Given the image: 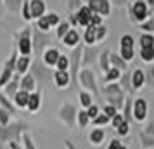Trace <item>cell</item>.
I'll return each mask as SVG.
<instances>
[{
    "mask_svg": "<svg viewBox=\"0 0 154 149\" xmlns=\"http://www.w3.org/2000/svg\"><path fill=\"white\" fill-rule=\"evenodd\" d=\"M24 132H28V125L23 121H16L7 127H0V142L9 144L11 141H21V135Z\"/></svg>",
    "mask_w": 154,
    "mask_h": 149,
    "instance_id": "obj_1",
    "label": "cell"
},
{
    "mask_svg": "<svg viewBox=\"0 0 154 149\" xmlns=\"http://www.w3.org/2000/svg\"><path fill=\"white\" fill-rule=\"evenodd\" d=\"M78 83L83 87L87 92L99 95V87H97V80H95V73L92 70H82L80 71V73H78Z\"/></svg>",
    "mask_w": 154,
    "mask_h": 149,
    "instance_id": "obj_2",
    "label": "cell"
},
{
    "mask_svg": "<svg viewBox=\"0 0 154 149\" xmlns=\"http://www.w3.org/2000/svg\"><path fill=\"white\" fill-rule=\"evenodd\" d=\"M76 114H78V109L71 102H64L63 106L59 107V111H57V118L63 121L66 127L73 128L76 125Z\"/></svg>",
    "mask_w": 154,
    "mask_h": 149,
    "instance_id": "obj_3",
    "label": "cell"
},
{
    "mask_svg": "<svg viewBox=\"0 0 154 149\" xmlns=\"http://www.w3.org/2000/svg\"><path fill=\"white\" fill-rule=\"evenodd\" d=\"M16 63H17V57H16V52H12V56L5 61L4 70L0 73V88H4V87L12 80V71L16 70Z\"/></svg>",
    "mask_w": 154,
    "mask_h": 149,
    "instance_id": "obj_4",
    "label": "cell"
},
{
    "mask_svg": "<svg viewBox=\"0 0 154 149\" xmlns=\"http://www.w3.org/2000/svg\"><path fill=\"white\" fill-rule=\"evenodd\" d=\"M147 120V101L142 97L133 99V121L144 123Z\"/></svg>",
    "mask_w": 154,
    "mask_h": 149,
    "instance_id": "obj_5",
    "label": "cell"
},
{
    "mask_svg": "<svg viewBox=\"0 0 154 149\" xmlns=\"http://www.w3.org/2000/svg\"><path fill=\"white\" fill-rule=\"evenodd\" d=\"M119 49H121V57L125 59L126 63L132 61L135 56V50H133V36L132 35H123L119 40Z\"/></svg>",
    "mask_w": 154,
    "mask_h": 149,
    "instance_id": "obj_6",
    "label": "cell"
},
{
    "mask_svg": "<svg viewBox=\"0 0 154 149\" xmlns=\"http://www.w3.org/2000/svg\"><path fill=\"white\" fill-rule=\"evenodd\" d=\"M31 42H33V52H35L36 56H40L43 52H45V47L50 43V38L47 35H43V31H35L33 33V38H31Z\"/></svg>",
    "mask_w": 154,
    "mask_h": 149,
    "instance_id": "obj_7",
    "label": "cell"
},
{
    "mask_svg": "<svg viewBox=\"0 0 154 149\" xmlns=\"http://www.w3.org/2000/svg\"><path fill=\"white\" fill-rule=\"evenodd\" d=\"M17 50L21 52V56H28L33 52V42L29 38V31H23L21 36H19V42H17Z\"/></svg>",
    "mask_w": 154,
    "mask_h": 149,
    "instance_id": "obj_8",
    "label": "cell"
},
{
    "mask_svg": "<svg viewBox=\"0 0 154 149\" xmlns=\"http://www.w3.org/2000/svg\"><path fill=\"white\" fill-rule=\"evenodd\" d=\"M80 61H82V47H76V49L73 50V54L69 57V64L71 68H73V80H75V83H78V73H80Z\"/></svg>",
    "mask_w": 154,
    "mask_h": 149,
    "instance_id": "obj_9",
    "label": "cell"
},
{
    "mask_svg": "<svg viewBox=\"0 0 154 149\" xmlns=\"http://www.w3.org/2000/svg\"><path fill=\"white\" fill-rule=\"evenodd\" d=\"M52 80H54V83H56L57 88H68L71 83V75L69 71H59L57 70L54 75H52Z\"/></svg>",
    "mask_w": 154,
    "mask_h": 149,
    "instance_id": "obj_10",
    "label": "cell"
},
{
    "mask_svg": "<svg viewBox=\"0 0 154 149\" xmlns=\"http://www.w3.org/2000/svg\"><path fill=\"white\" fill-rule=\"evenodd\" d=\"M36 80L35 76H33V73H26L24 76L21 78V82H19V88L21 90H26V92H36Z\"/></svg>",
    "mask_w": 154,
    "mask_h": 149,
    "instance_id": "obj_11",
    "label": "cell"
},
{
    "mask_svg": "<svg viewBox=\"0 0 154 149\" xmlns=\"http://www.w3.org/2000/svg\"><path fill=\"white\" fill-rule=\"evenodd\" d=\"M106 139V130L100 127H94L88 134V141H90L92 146H100Z\"/></svg>",
    "mask_w": 154,
    "mask_h": 149,
    "instance_id": "obj_12",
    "label": "cell"
},
{
    "mask_svg": "<svg viewBox=\"0 0 154 149\" xmlns=\"http://www.w3.org/2000/svg\"><path fill=\"white\" fill-rule=\"evenodd\" d=\"M43 63L45 66H56L57 64V59L61 57V52L56 49V47H49V49L43 52Z\"/></svg>",
    "mask_w": 154,
    "mask_h": 149,
    "instance_id": "obj_13",
    "label": "cell"
},
{
    "mask_svg": "<svg viewBox=\"0 0 154 149\" xmlns=\"http://www.w3.org/2000/svg\"><path fill=\"white\" fill-rule=\"evenodd\" d=\"M40 107H42V94L40 92H31L29 94V101H28L26 109H28L31 114H35Z\"/></svg>",
    "mask_w": 154,
    "mask_h": 149,
    "instance_id": "obj_14",
    "label": "cell"
},
{
    "mask_svg": "<svg viewBox=\"0 0 154 149\" xmlns=\"http://www.w3.org/2000/svg\"><path fill=\"white\" fill-rule=\"evenodd\" d=\"M88 7L92 9V12L95 11V12H100V14H104V16H107L111 12V7H109L107 0H90Z\"/></svg>",
    "mask_w": 154,
    "mask_h": 149,
    "instance_id": "obj_15",
    "label": "cell"
},
{
    "mask_svg": "<svg viewBox=\"0 0 154 149\" xmlns=\"http://www.w3.org/2000/svg\"><path fill=\"white\" fill-rule=\"evenodd\" d=\"M31 73H33L35 80H40L42 83H45V82H47V80L50 78L49 70H45L43 66H40V63H35L33 66H31Z\"/></svg>",
    "mask_w": 154,
    "mask_h": 149,
    "instance_id": "obj_16",
    "label": "cell"
},
{
    "mask_svg": "<svg viewBox=\"0 0 154 149\" xmlns=\"http://www.w3.org/2000/svg\"><path fill=\"white\" fill-rule=\"evenodd\" d=\"M19 82H21L19 75L12 76V80H11V82H9L7 85L4 87V94H5L7 97H14L16 94H17L19 90H21V88H19Z\"/></svg>",
    "mask_w": 154,
    "mask_h": 149,
    "instance_id": "obj_17",
    "label": "cell"
},
{
    "mask_svg": "<svg viewBox=\"0 0 154 149\" xmlns=\"http://www.w3.org/2000/svg\"><path fill=\"white\" fill-rule=\"evenodd\" d=\"M144 83H146V73H144V70H133L132 73V87L133 90H140L142 87H144Z\"/></svg>",
    "mask_w": 154,
    "mask_h": 149,
    "instance_id": "obj_18",
    "label": "cell"
},
{
    "mask_svg": "<svg viewBox=\"0 0 154 149\" xmlns=\"http://www.w3.org/2000/svg\"><path fill=\"white\" fill-rule=\"evenodd\" d=\"M28 101H29V92H26V90H19V92L12 97L14 106L19 107V109H26V106H28Z\"/></svg>",
    "mask_w": 154,
    "mask_h": 149,
    "instance_id": "obj_19",
    "label": "cell"
},
{
    "mask_svg": "<svg viewBox=\"0 0 154 149\" xmlns=\"http://www.w3.org/2000/svg\"><path fill=\"white\" fill-rule=\"evenodd\" d=\"M29 68H31V57H17V63H16V73L17 75H26V71H29Z\"/></svg>",
    "mask_w": 154,
    "mask_h": 149,
    "instance_id": "obj_20",
    "label": "cell"
},
{
    "mask_svg": "<svg viewBox=\"0 0 154 149\" xmlns=\"http://www.w3.org/2000/svg\"><path fill=\"white\" fill-rule=\"evenodd\" d=\"M92 9L90 7H82L78 11L76 14V23L78 24H82V26H88L90 24V17H92Z\"/></svg>",
    "mask_w": 154,
    "mask_h": 149,
    "instance_id": "obj_21",
    "label": "cell"
},
{
    "mask_svg": "<svg viewBox=\"0 0 154 149\" xmlns=\"http://www.w3.org/2000/svg\"><path fill=\"white\" fill-rule=\"evenodd\" d=\"M123 118H125V121H128V123H133V99L132 97H125V104H123Z\"/></svg>",
    "mask_w": 154,
    "mask_h": 149,
    "instance_id": "obj_22",
    "label": "cell"
},
{
    "mask_svg": "<svg viewBox=\"0 0 154 149\" xmlns=\"http://www.w3.org/2000/svg\"><path fill=\"white\" fill-rule=\"evenodd\" d=\"M109 64L119 71H126V68H128V63L121 56H118V54H111L109 56Z\"/></svg>",
    "mask_w": 154,
    "mask_h": 149,
    "instance_id": "obj_23",
    "label": "cell"
},
{
    "mask_svg": "<svg viewBox=\"0 0 154 149\" xmlns=\"http://www.w3.org/2000/svg\"><path fill=\"white\" fill-rule=\"evenodd\" d=\"M31 17H42L43 16V11H45V4L42 0H31Z\"/></svg>",
    "mask_w": 154,
    "mask_h": 149,
    "instance_id": "obj_24",
    "label": "cell"
},
{
    "mask_svg": "<svg viewBox=\"0 0 154 149\" xmlns=\"http://www.w3.org/2000/svg\"><path fill=\"white\" fill-rule=\"evenodd\" d=\"M90 123H92V120L88 116V113H87V109H80L76 114V125L80 128H87Z\"/></svg>",
    "mask_w": 154,
    "mask_h": 149,
    "instance_id": "obj_25",
    "label": "cell"
},
{
    "mask_svg": "<svg viewBox=\"0 0 154 149\" xmlns=\"http://www.w3.org/2000/svg\"><path fill=\"white\" fill-rule=\"evenodd\" d=\"M133 16H135L137 21H144L147 17V11H146L144 2H135V5H133Z\"/></svg>",
    "mask_w": 154,
    "mask_h": 149,
    "instance_id": "obj_26",
    "label": "cell"
},
{
    "mask_svg": "<svg viewBox=\"0 0 154 149\" xmlns=\"http://www.w3.org/2000/svg\"><path fill=\"white\" fill-rule=\"evenodd\" d=\"M0 107L2 109H5V111H9V113L14 116L16 114V106H14V102L9 99L5 94H0Z\"/></svg>",
    "mask_w": 154,
    "mask_h": 149,
    "instance_id": "obj_27",
    "label": "cell"
},
{
    "mask_svg": "<svg viewBox=\"0 0 154 149\" xmlns=\"http://www.w3.org/2000/svg\"><path fill=\"white\" fill-rule=\"evenodd\" d=\"M139 141H140L142 149H154V139L151 137V135H147L144 130L139 132Z\"/></svg>",
    "mask_w": 154,
    "mask_h": 149,
    "instance_id": "obj_28",
    "label": "cell"
},
{
    "mask_svg": "<svg viewBox=\"0 0 154 149\" xmlns=\"http://www.w3.org/2000/svg\"><path fill=\"white\" fill-rule=\"evenodd\" d=\"M63 42L66 47H75L78 42H80V35H78V31H75V29H69L68 31V35L63 38Z\"/></svg>",
    "mask_w": 154,
    "mask_h": 149,
    "instance_id": "obj_29",
    "label": "cell"
},
{
    "mask_svg": "<svg viewBox=\"0 0 154 149\" xmlns=\"http://www.w3.org/2000/svg\"><path fill=\"white\" fill-rule=\"evenodd\" d=\"M78 99H80V106H82V109H88V107L94 104L90 92H87V90H80V94H78Z\"/></svg>",
    "mask_w": 154,
    "mask_h": 149,
    "instance_id": "obj_30",
    "label": "cell"
},
{
    "mask_svg": "<svg viewBox=\"0 0 154 149\" xmlns=\"http://www.w3.org/2000/svg\"><path fill=\"white\" fill-rule=\"evenodd\" d=\"M83 40H85V43H88V45H92V43L97 42V28H95V26H87L85 35H83Z\"/></svg>",
    "mask_w": 154,
    "mask_h": 149,
    "instance_id": "obj_31",
    "label": "cell"
},
{
    "mask_svg": "<svg viewBox=\"0 0 154 149\" xmlns=\"http://www.w3.org/2000/svg\"><path fill=\"white\" fill-rule=\"evenodd\" d=\"M121 88L125 90V92L128 94H133L135 90H133V87H132V73H123L121 75Z\"/></svg>",
    "mask_w": 154,
    "mask_h": 149,
    "instance_id": "obj_32",
    "label": "cell"
},
{
    "mask_svg": "<svg viewBox=\"0 0 154 149\" xmlns=\"http://www.w3.org/2000/svg\"><path fill=\"white\" fill-rule=\"evenodd\" d=\"M109 50H102L100 52V56H99V66H100V70L104 71V73H107V71L111 70L109 68Z\"/></svg>",
    "mask_w": 154,
    "mask_h": 149,
    "instance_id": "obj_33",
    "label": "cell"
},
{
    "mask_svg": "<svg viewBox=\"0 0 154 149\" xmlns=\"http://www.w3.org/2000/svg\"><path fill=\"white\" fill-rule=\"evenodd\" d=\"M119 78H121V71L116 70V68H111V70L106 73L104 82H106V83H116Z\"/></svg>",
    "mask_w": 154,
    "mask_h": 149,
    "instance_id": "obj_34",
    "label": "cell"
},
{
    "mask_svg": "<svg viewBox=\"0 0 154 149\" xmlns=\"http://www.w3.org/2000/svg\"><path fill=\"white\" fill-rule=\"evenodd\" d=\"M21 144H23L24 149H38L36 144H35V141H33V137H31L28 132H24V134L21 135Z\"/></svg>",
    "mask_w": 154,
    "mask_h": 149,
    "instance_id": "obj_35",
    "label": "cell"
},
{
    "mask_svg": "<svg viewBox=\"0 0 154 149\" xmlns=\"http://www.w3.org/2000/svg\"><path fill=\"white\" fill-rule=\"evenodd\" d=\"M102 92H104L106 95H111V94H123L125 90L121 88V85H119V83H109V85L102 87Z\"/></svg>",
    "mask_w": 154,
    "mask_h": 149,
    "instance_id": "obj_36",
    "label": "cell"
},
{
    "mask_svg": "<svg viewBox=\"0 0 154 149\" xmlns=\"http://www.w3.org/2000/svg\"><path fill=\"white\" fill-rule=\"evenodd\" d=\"M94 57L97 59V50H94V49H85V50H83V59H82V64H83V66H87V64L94 63Z\"/></svg>",
    "mask_w": 154,
    "mask_h": 149,
    "instance_id": "obj_37",
    "label": "cell"
},
{
    "mask_svg": "<svg viewBox=\"0 0 154 149\" xmlns=\"http://www.w3.org/2000/svg\"><path fill=\"white\" fill-rule=\"evenodd\" d=\"M140 47L147 49V47H154V35L152 33H144L140 36Z\"/></svg>",
    "mask_w": 154,
    "mask_h": 149,
    "instance_id": "obj_38",
    "label": "cell"
},
{
    "mask_svg": "<svg viewBox=\"0 0 154 149\" xmlns=\"http://www.w3.org/2000/svg\"><path fill=\"white\" fill-rule=\"evenodd\" d=\"M140 59L144 63H152L154 61V47H147V49L140 50Z\"/></svg>",
    "mask_w": 154,
    "mask_h": 149,
    "instance_id": "obj_39",
    "label": "cell"
},
{
    "mask_svg": "<svg viewBox=\"0 0 154 149\" xmlns=\"http://www.w3.org/2000/svg\"><path fill=\"white\" fill-rule=\"evenodd\" d=\"M12 123V114L0 107V127H7Z\"/></svg>",
    "mask_w": 154,
    "mask_h": 149,
    "instance_id": "obj_40",
    "label": "cell"
},
{
    "mask_svg": "<svg viewBox=\"0 0 154 149\" xmlns=\"http://www.w3.org/2000/svg\"><path fill=\"white\" fill-rule=\"evenodd\" d=\"M56 68H57L59 71H68V68H69V57H68V56H63V54H61V57L57 59Z\"/></svg>",
    "mask_w": 154,
    "mask_h": 149,
    "instance_id": "obj_41",
    "label": "cell"
},
{
    "mask_svg": "<svg viewBox=\"0 0 154 149\" xmlns=\"http://www.w3.org/2000/svg\"><path fill=\"white\" fill-rule=\"evenodd\" d=\"M100 111H102V113H104L106 116L109 118V120H112V118H114V116H116V114L119 113L118 109H116V107H114V106H111V104H106V106L102 107Z\"/></svg>",
    "mask_w": 154,
    "mask_h": 149,
    "instance_id": "obj_42",
    "label": "cell"
},
{
    "mask_svg": "<svg viewBox=\"0 0 154 149\" xmlns=\"http://www.w3.org/2000/svg\"><path fill=\"white\" fill-rule=\"evenodd\" d=\"M130 123L128 121H123L121 123V127L119 128H116V134H118V137H128L130 135Z\"/></svg>",
    "mask_w": 154,
    "mask_h": 149,
    "instance_id": "obj_43",
    "label": "cell"
},
{
    "mask_svg": "<svg viewBox=\"0 0 154 149\" xmlns=\"http://www.w3.org/2000/svg\"><path fill=\"white\" fill-rule=\"evenodd\" d=\"M109 121H111V120H109V118H107L102 111H100V114H99V116L92 121V123H94V127H104V125H109Z\"/></svg>",
    "mask_w": 154,
    "mask_h": 149,
    "instance_id": "obj_44",
    "label": "cell"
},
{
    "mask_svg": "<svg viewBox=\"0 0 154 149\" xmlns=\"http://www.w3.org/2000/svg\"><path fill=\"white\" fill-rule=\"evenodd\" d=\"M87 113H88V116H90V120L94 121V120L99 116V114H100V107H99L97 104H92V106L87 109Z\"/></svg>",
    "mask_w": 154,
    "mask_h": 149,
    "instance_id": "obj_45",
    "label": "cell"
},
{
    "mask_svg": "<svg viewBox=\"0 0 154 149\" xmlns=\"http://www.w3.org/2000/svg\"><path fill=\"white\" fill-rule=\"evenodd\" d=\"M123 121H125V118H123V114H121V113H118V114H116V116H114V118H112L111 121H109V125H111V127L114 128V130H116V128H119V127H121V123H123Z\"/></svg>",
    "mask_w": 154,
    "mask_h": 149,
    "instance_id": "obj_46",
    "label": "cell"
},
{
    "mask_svg": "<svg viewBox=\"0 0 154 149\" xmlns=\"http://www.w3.org/2000/svg\"><path fill=\"white\" fill-rule=\"evenodd\" d=\"M69 24H68V23H61V24H59V28H57V36H59V38H64V36L68 35V31H69Z\"/></svg>",
    "mask_w": 154,
    "mask_h": 149,
    "instance_id": "obj_47",
    "label": "cell"
},
{
    "mask_svg": "<svg viewBox=\"0 0 154 149\" xmlns=\"http://www.w3.org/2000/svg\"><path fill=\"white\" fill-rule=\"evenodd\" d=\"M38 28H40V31H49L50 24H49V19H47V16H42V17L38 19Z\"/></svg>",
    "mask_w": 154,
    "mask_h": 149,
    "instance_id": "obj_48",
    "label": "cell"
},
{
    "mask_svg": "<svg viewBox=\"0 0 154 149\" xmlns=\"http://www.w3.org/2000/svg\"><path fill=\"white\" fill-rule=\"evenodd\" d=\"M107 149H123V142L119 141V139H111Z\"/></svg>",
    "mask_w": 154,
    "mask_h": 149,
    "instance_id": "obj_49",
    "label": "cell"
},
{
    "mask_svg": "<svg viewBox=\"0 0 154 149\" xmlns=\"http://www.w3.org/2000/svg\"><path fill=\"white\" fill-rule=\"evenodd\" d=\"M142 130H144V132H146L147 135H151V137L154 139V121H152V120L149 121V123H147V125H146L144 128H142Z\"/></svg>",
    "mask_w": 154,
    "mask_h": 149,
    "instance_id": "obj_50",
    "label": "cell"
},
{
    "mask_svg": "<svg viewBox=\"0 0 154 149\" xmlns=\"http://www.w3.org/2000/svg\"><path fill=\"white\" fill-rule=\"evenodd\" d=\"M7 149H24V147H23V144L19 141H11L7 144Z\"/></svg>",
    "mask_w": 154,
    "mask_h": 149,
    "instance_id": "obj_51",
    "label": "cell"
},
{
    "mask_svg": "<svg viewBox=\"0 0 154 149\" xmlns=\"http://www.w3.org/2000/svg\"><path fill=\"white\" fill-rule=\"evenodd\" d=\"M47 19H49V24H50V26H52V24H59V16L54 14V12L47 16Z\"/></svg>",
    "mask_w": 154,
    "mask_h": 149,
    "instance_id": "obj_52",
    "label": "cell"
},
{
    "mask_svg": "<svg viewBox=\"0 0 154 149\" xmlns=\"http://www.w3.org/2000/svg\"><path fill=\"white\" fill-rule=\"evenodd\" d=\"M23 17H24L26 21H29V19H31V11H29L28 4H24V7H23Z\"/></svg>",
    "mask_w": 154,
    "mask_h": 149,
    "instance_id": "obj_53",
    "label": "cell"
},
{
    "mask_svg": "<svg viewBox=\"0 0 154 149\" xmlns=\"http://www.w3.org/2000/svg\"><path fill=\"white\" fill-rule=\"evenodd\" d=\"M106 36V28L104 26H97V42L99 40H102Z\"/></svg>",
    "mask_w": 154,
    "mask_h": 149,
    "instance_id": "obj_54",
    "label": "cell"
},
{
    "mask_svg": "<svg viewBox=\"0 0 154 149\" xmlns=\"http://www.w3.org/2000/svg\"><path fill=\"white\" fill-rule=\"evenodd\" d=\"M7 4H9V7L12 9V11H16V9L19 7V0H7Z\"/></svg>",
    "mask_w": 154,
    "mask_h": 149,
    "instance_id": "obj_55",
    "label": "cell"
},
{
    "mask_svg": "<svg viewBox=\"0 0 154 149\" xmlns=\"http://www.w3.org/2000/svg\"><path fill=\"white\" fill-rule=\"evenodd\" d=\"M151 75L154 76V64H152V68H151Z\"/></svg>",
    "mask_w": 154,
    "mask_h": 149,
    "instance_id": "obj_56",
    "label": "cell"
},
{
    "mask_svg": "<svg viewBox=\"0 0 154 149\" xmlns=\"http://www.w3.org/2000/svg\"><path fill=\"white\" fill-rule=\"evenodd\" d=\"M123 149H128V147H126V146H123Z\"/></svg>",
    "mask_w": 154,
    "mask_h": 149,
    "instance_id": "obj_57",
    "label": "cell"
}]
</instances>
